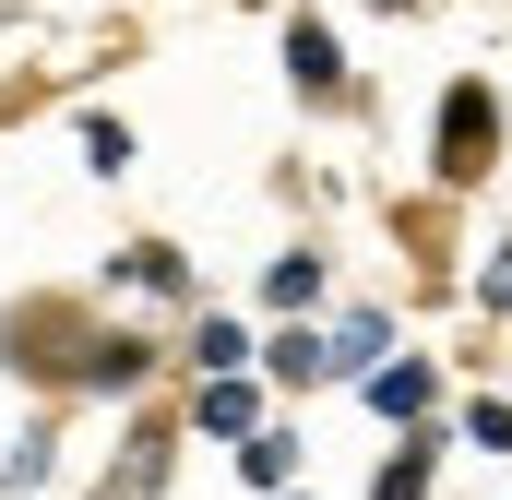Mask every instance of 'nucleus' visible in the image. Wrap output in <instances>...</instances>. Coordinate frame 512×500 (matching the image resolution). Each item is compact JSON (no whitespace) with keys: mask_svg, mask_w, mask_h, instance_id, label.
Returning a JSON list of instances; mask_svg holds the SVG:
<instances>
[{"mask_svg":"<svg viewBox=\"0 0 512 500\" xmlns=\"http://www.w3.org/2000/svg\"><path fill=\"white\" fill-rule=\"evenodd\" d=\"M465 429H477V441H489V453H512V405H477V417H465Z\"/></svg>","mask_w":512,"mask_h":500,"instance_id":"obj_11","label":"nucleus"},{"mask_svg":"<svg viewBox=\"0 0 512 500\" xmlns=\"http://www.w3.org/2000/svg\"><path fill=\"white\" fill-rule=\"evenodd\" d=\"M382 358V310H346V334H334V370H370Z\"/></svg>","mask_w":512,"mask_h":500,"instance_id":"obj_8","label":"nucleus"},{"mask_svg":"<svg viewBox=\"0 0 512 500\" xmlns=\"http://www.w3.org/2000/svg\"><path fill=\"white\" fill-rule=\"evenodd\" d=\"M239 477H251V489H286V477H298V441H286V429H251Z\"/></svg>","mask_w":512,"mask_h":500,"instance_id":"obj_5","label":"nucleus"},{"mask_svg":"<svg viewBox=\"0 0 512 500\" xmlns=\"http://www.w3.org/2000/svg\"><path fill=\"white\" fill-rule=\"evenodd\" d=\"M120 274H143L155 298H179V286H191V262H179V250H167V239H143V250H120Z\"/></svg>","mask_w":512,"mask_h":500,"instance_id":"obj_6","label":"nucleus"},{"mask_svg":"<svg viewBox=\"0 0 512 500\" xmlns=\"http://www.w3.org/2000/svg\"><path fill=\"white\" fill-rule=\"evenodd\" d=\"M489 143H501V96L489 84H453L441 96V179H489Z\"/></svg>","mask_w":512,"mask_h":500,"instance_id":"obj_1","label":"nucleus"},{"mask_svg":"<svg viewBox=\"0 0 512 500\" xmlns=\"http://www.w3.org/2000/svg\"><path fill=\"white\" fill-rule=\"evenodd\" d=\"M429 453H441V441H405V453L382 465V500H417V489H429Z\"/></svg>","mask_w":512,"mask_h":500,"instance_id":"obj_10","label":"nucleus"},{"mask_svg":"<svg viewBox=\"0 0 512 500\" xmlns=\"http://www.w3.org/2000/svg\"><path fill=\"white\" fill-rule=\"evenodd\" d=\"M286 72H298V96H334V84H346V48L298 12V24H286Z\"/></svg>","mask_w":512,"mask_h":500,"instance_id":"obj_2","label":"nucleus"},{"mask_svg":"<svg viewBox=\"0 0 512 500\" xmlns=\"http://www.w3.org/2000/svg\"><path fill=\"white\" fill-rule=\"evenodd\" d=\"M429 393H441V381H429V358H393V370H370V405H382V417H429Z\"/></svg>","mask_w":512,"mask_h":500,"instance_id":"obj_3","label":"nucleus"},{"mask_svg":"<svg viewBox=\"0 0 512 500\" xmlns=\"http://www.w3.org/2000/svg\"><path fill=\"white\" fill-rule=\"evenodd\" d=\"M477 298H489V310H512V250H489V274H477Z\"/></svg>","mask_w":512,"mask_h":500,"instance_id":"obj_12","label":"nucleus"},{"mask_svg":"<svg viewBox=\"0 0 512 500\" xmlns=\"http://www.w3.org/2000/svg\"><path fill=\"white\" fill-rule=\"evenodd\" d=\"M310 286H322V262H310V250H286V262L262 274V298H274V310H310Z\"/></svg>","mask_w":512,"mask_h":500,"instance_id":"obj_7","label":"nucleus"},{"mask_svg":"<svg viewBox=\"0 0 512 500\" xmlns=\"http://www.w3.org/2000/svg\"><path fill=\"white\" fill-rule=\"evenodd\" d=\"M251 417H262V393H251V381H203V429H215V441H239Z\"/></svg>","mask_w":512,"mask_h":500,"instance_id":"obj_4","label":"nucleus"},{"mask_svg":"<svg viewBox=\"0 0 512 500\" xmlns=\"http://www.w3.org/2000/svg\"><path fill=\"white\" fill-rule=\"evenodd\" d=\"M334 370V346H322V334H286V346H274V381H322Z\"/></svg>","mask_w":512,"mask_h":500,"instance_id":"obj_9","label":"nucleus"}]
</instances>
